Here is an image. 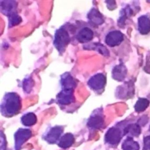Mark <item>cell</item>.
<instances>
[{"label":"cell","instance_id":"4316f807","mask_svg":"<svg viewBox=\"0 0 150 150\" xmlns=\"http://www.w3.org/2000/svg\"><path fill=\"white\" fill-rule=\"evenodd\" d=\"M107 6L110 10H114L116 8V3L114 1H106Z\"/></svg>","mask_w":150,"mask_h":150},{"label":"cell","instance_id":"7402d4cb","mask_svg":"<svg viewBox=\"0 0 150 150\" xmlns=\"http://www.w3.org/2000/svg\"><path fill=\"white\" fill-rule=\"evenodd\" d=\"M121 12H122V13H121V16L119 18V19L118 21V25L120 26L124 24V23L125 22L127 18L128 17H129L132 14V9L130 8V7L129 6H127L124 9H122Z\"/></svg>","mask_w":150,"mask_h":150},{"label":"cell","instance_id":"ba28073f","mask_svg":"<svg viewBox=\"0 0 150 150\" xmlns=\"http://www.w3.org/2000/svg\"><path fill=\"white\" fill-rule=\"evenodd\" d=\"M89 22L93 26H99L103 23L104 18L100 11L96 8H92L87 14Z\"/></svg>","mask_w":150,"mask_h":150},{"label":"cell","instance_id":"9c48e42d","mask_svg":"<svg viewBox=\"0 0 150 150\" xmlns=\"http://www.w3.org/2000/svg\"><path fill=\"white\" fill-rule=\"evenodd\" d=\"M1 9L4 15L8 16L16 13L17 3L14 1H1Z\"/></svg>","mask_w":150,"mask_h":150},{"label":"cell","instance_id":"ffe728a7","mask_svg":"<svg viewBox=\"0 0 150 150\" xmlns=\"http://www.w3.org/2000/svg\"><path fill=\"white\" fill-rule=\"evenodd\" d=\"M132 84H130L129 83H125L124 86H121L120 87H121V88H118V90H119L117 92V94L120 95L119 97L120 98H124L126 97V91L128 94V95L129 96V94H133V87L132 86Z\"/></svg>","mask_w":150,"mask_h":150},{"label":"cell","instance_id":"8992f818","mask_svg":"<svg viewBox=\"0 0 150 150\" xmlns=\"http://www.w3.org/2000/svg\"><path fill=\"white\" fill-rule=\"evenodd\" d=\"M124 40L123 34L119 30H112L107 33L105 38V43L110 46L114 47L119 45Z\"/></svg>","mask_w":150,"mask_h":150},{"label":"cell","instance_id":"44dd1931","mask_svg":"<svg viewBox=\"0 0 150 150\" xmlns=\"http://www.w3.org/2000/svg\"><path fill=\"white\" fill-rule=\"evenodd\" d=\"M149 101L145 98H139L134 105L135 110L137 112L144 111L149 106Z\"/></svg>","mask_w":150,"mask_h":150},{"label":"cell","instance_id":"4fadbf2b","mask_svg":"<svg viewBox=\"0 0 150 150\" xmlns=\"http://www.w3.org/2000/svg\"><path fill=\"white\" fill-rule=\"evenodd\" d=\"M127 73L126 67L122 63H120L114 67L112 70V77L114 80L121 81L125 78Z\"/></svg>","mask_w":150,"mask_h":150},{"label":"cell","instance_id":"d6986e66","mask_svg":"<svg viewBox=\"0 0 150 150\" xmlns=\"http://www.w3.org/2000/svg\"><path fill=\"white\" fill-rule=\"evenodd\" d=\"M122 148L123 150H139V146L132 138L128 137L122 143Z\"/></svg>","mask_w":150,"mask_h":150},{"label":"cell","instance_id":"277c9868","mask_svg":"<svg viewBox=\"0 0 150 150\" xmlns=\"http://www.w3.org/2000/svg\"><path fill=\"white\" fill-rule=\"evenodd\" d=\"M74 101V90L62 89L56 96V101L61 105H69Z\"/></svg>","mask_w":150,"mask_h":150},{"label":"cell","instance_id":"83f0119b","mask_svg":"<svg viewBox=\"0 0 150 150\" xmlns=\"http://www.w3.org/2000/svg\"><path fill=\"white\" fill-rule=\"evenodd\" d=\"M1 150H5V137H4V134L2 133V132H1Z\"/></svg>","mask_w":150,"mask_h":150},{"label":"cell","instance_id":"5b68a950","mask_svg":"<svg viewBox=\"0 0 150 150\" xmlns=\"http://www.w3.org/2000/svg\"><path fill=\"white\" fill-rule=\"evenodd\" d=\"M32 135V132L29 129L19 128L15 134V148L16 150H19L22 145L27 141Z\"/></svg>","mask_w":150,"mask_h":150},{"label":"cell","instance_id":"3957f363","mask_svg":"<svg viewBox=\"0 0 150 150\" xmlns=\"http://www.w3.org/2000/svg\"><path fill=\"white\" fill-rule=\"evenodd\" d=\"M106 84V77L103 73H97L91 76L87 82L88 87L96 92L102 91Z\"/></svg>","mask_w":150,"mask_h":150},{"label":"cell","instance_id":"7c38bea8","mask_svg":"<svg viewBox=\"0 0 150 150\" xmlns=\"http://www.w3.org/2000/svg\"><path fill=\"white\" fill-rule=\"evenodd\" d=\"M60 85L62 89L74 90L76 86V82L70 73H65L61 76Z\"/></svg>","mask_w":150,"mask_h":150},{"label":"cell","instance_id":"d4e9b609","mask_svg":"<svg viewBox=\"0 0 150 150\" xmlns=\"http://www.w3.org/2000/svg\"><path fill=\"white\" fill-rule=\"evenodd\" d=\"M93 47H95L94 49H96L98 52H99L102 55L105 56H107L109 55L108 49L103 45L100 43H94Z\"/></svg>","mask_w":150,"mask_h":150},{"label":"cell","instance_id":"e0dca14e","mask_svg":"<svg viewBox=\"0 0 150 150\" xmlns=\"http://www.w3.org/2000/svg\"><path fill=\"white\" fill-rule=\"evenodd\" d=\"M21 121L25 126H32L36 123L37 117L34 113L28 112L22 117Z\"/></svg>","mask_w":150,"mask_h":150},{"label":"cell","instance_id":"6da1fadb","mask_svg":"<svg viewBox=\"0 0 150 150\" xmlns=\"http://www.w3.org/2000/svg\"><path fill=\"white\" fill-rule=\"evenodd\" d=\"M21 108L19 96L13 92L6 93L2 100L1 111L2 114L6 117H12L16 114Z\"/></svg>","mask_w":150,"mask_h":150},{"label":"cell","instance_id":"484cf974","mask_svg":"<svg viewBox=\"0 0 150 150\" xmlns=\"http://www.w3.org/2000/svg\"><path fill=\"white\" fill-rule=\"evenodd\" d=\"M144 150H150V135L144 139Z\"/></svg>","mask_w":150,"mask_h":150},{"label":"cell","instance_id":"cb8c5ba5","mask_svg":"<svg viewBox=\"0 0 150 150\" xmlns=\"http://www.w3.org/2000/svg\"><path fill=\"white\" fill-rule=\"evenodd\" d=\"M33 81L30 77H27L23 81V90L27 93H30L33 87Z\"/></svg>","mask_w":150,"mask_h":150},{"label":"cell","instance_id":"8fae6325","mask_svg":"<svg viewBox=\"0 0 150 150\" xmlns=\"http://www.w3.org/2000/svg\"><path fill=\"white\" fill-rule=\"evenodd\" d=\"M93 31L88 27H84L79 31L76 35V39L79 42L84 43L91 40L93 38Z\"/></svg>","mask_w":150,"mask_h":150},{"label":"cell","instance_id":"52a82bcc","mask_svg":"<svg viewBox=\"0 0 150 150\" xmlns=\"http://www.w3.org/2000/svg\"><path fill=\"white\" fill-rule=\"evenodd\" d=\"M122 137L121 130L117 127L109 128L105 135V141L110 144L116 145L119 143Z\"/></svg>","mask_w":150,"mask_h":150},{"label":"cell","instance_id":"2e32d148","mask_svg":"<svg viewBox=\"0 0 150 150\" xmlns=\"http://www.w3.org/2000/svg\"><path fill=\"white\" fill-rule=\"evenodd\" d=\"M74 142V136L70 133H66L63 135L59 142V146L63 149L71 146Z\"/></svg>","mask_w":150,"mask_h":150},{"label":"cell","instance_id":"30bf717a","mask_svg":"<svg viewBox=\"0 0 150 150\" xmlns=\"http://www.w3.org/2000/svg\"><path fill=\"white\" fill-rule=\"evenodd\" d=\"M63 128L60 126H55L50 128L47 132L45 139L50 144H53L57 141L61 134H62Z\"/></svg>","mask_w":150,"mask_h":150},{"label":"cell","instance_id":"ac0fdd59","mask_svg":"<svg viewBox=\"0 0 150 150\" xmlns=\"http://www.w3.org/2000/svg\"><path fill=\"white\" fill-rule=\"evenodd\" d=\"M141 133V128L137 124H131L125 128L124 129V134H128L131 136L137 137Z\"/></svg>","mask_w":150,"mask_h":150},{"label":"cell","instance_id":"7a4b0ae2","mask_svg":"<svg viewBox=\"0 0 150 150\" xmlns=\"http://www.w3.org/2000/svg\"><path fill=\"white\" fill-rule=\"evenodd\" d=\"M70 42V36L67 30L62 27L56 30L53 40V44L60 53H63Z\"/></svg>","mask_w":150,"mask_h":150},{"label":"cell","instance_id":"9a60e30c","mask_svg":"<svg viewBox=\"0 0 150 150\" xmlns=\"http://www.w3.org/2000/svg\"><path fill=\"white\" fill-rule=\"evenodd\" d=\"M138 26L140 33L148 34L150 32V19L145 15L140 16L138 19Z\"/></svg>","mask_w":150,"mask_h":150},{"label":"cell","instance_id":"5bb4252c","mask_svg":"<svg viewBox=\"0 0 150 150\" xmlns=\"http://www.w3.org/2000/svg\"><path fill=\"white\" fill-rule=\"evenodd\" d=\"M104 123V121L103 116L99 114H95L89 118L87 125L93 129H100L103 127Z\"/></svg>","mask_w":150,"mask_h":150},{"label":"cell","instance_id":"f1b7e54d","mask_svg":"<svg viewBox=\"0 0 150 150\" xmlns=\"http://www.w3.org/2000/svg\"><path fill=\"white\" fill-rule=\"evenodd\" d=\"M149 131H150V127H149Z\"/></svg>","mask_w":150,"mask_h":150},{"label":"cell","instance_id":"603a6c76","mask_svg":"<svg viewBox=\"0 0 150 150\" xmlns=\"http://www.w3.org/2000/svg\"><path fill=\"white\" fill-rule=\"evenodd\" d=\"M9 18V26L12 27L13 26H16L19 24L21 21V18L17 14V13H13L11 16H8Z\"/></svg>","mask_w":150,"mask_h":150}]
</instances>
